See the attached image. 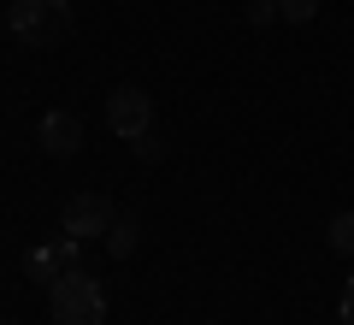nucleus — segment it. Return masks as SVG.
I'll list each match as a JSON object with an SVG mask.
<instances>
[{
    "label": "nucleus",
    "mask_w": 354,
    "mask_h": 325,
    "mask_svg": "<svg viewBox=\"0 0 354 325\" xmlns=\"http://www.w3.org/2000/svg\"><path fill=\"white\" fill-rule=\"evenodd\" d=\"M118 219V207L101 195V189H83V195H71L65 201V237H77V243H88V237H106V225Z\"/></svg>",
    "instance_id": "20e7f679"
},
{
    "label": "nucleus",
    "mask_w": 354,
    "mask_h": 325,
    "mask_svg": "<svg viewBox=\"0 0 354 325\" xmlns=\"http://www.w3.org/2000/svg\"><path fill=\"white\" fill-rule=\"evenodd\" d=\"M77 249H83L77 237L36 249V254H30V278H36V284H59V272H71V266H77Z\"/></svg>",
    "instance_id": "423d86ee"
},
{
    "label": "nucleus",
    "mask_w": 354,
    "mask_h": 325,
    "mask_svg": "<svg viewBox=\"0 0 354 325\" xmlns=\"http://www.w3.org/2000/svg\"><path fill=\"white\" fill-rule=\"evenodd\" d=\"M48 308L59 325H106V290L83 266H71L59 272V284H48Z\"/></svg>",
    "instance_id": "f257e3e1"
},
{
    "label": "nucleus",
    "mask_w": 354,
    "mask_h": 325,
    "mask_svg": "<svg viewBox=\"0 0 354 325\" xmlns=\"http://www.w3.org/2000/svg\"><path fill=\"white\" fill-rule=\"evenodd\" d=\"M6 30L24 48H59L65 30H71V0H12Z\"/></svg>",
    "instance_id": "f03ea898"
},
{
    "label": "nucleus",
    "mask_w": 354,
    "mask_h": 325,
    "mask_svg": "<svg viewBox=\"0 0 354 325\" xmlns=\"http://www.w3.org/2000/svg\"><path fill=\"white\" fill-rule=\"evenodd\" d=\"M106 130H113V137H124V142L148 137V130H153V100L142 95L136 83L113 89V95H106Z\"/></svg>",
    "instance_id": "7ed1b4c3"
},
{
    "label": "nucleus",
    "mask_w": 354,
    "mask_h": 325,
    "mask_svg": "<svg viewBox=\"0 0 354 325\" xmlns=\"http://www.w3.org/2000/svg\"><path fill=\"white\" fill-rule=\"evenodd\" d=\"M337 319L354 325V278H348V290H342V301H337Z\"/></svg>",
    "instance_id": "9b49d317"
},
{
    "label": "nucleus",
    "mask_w": 354,
    "mask_h": 325,
    "mask_svg": "<svg viewBox=\"0 0 354 325\" xmlns=\"http://www.w3.org/2000/svg\"><path fill=\"white\" fill-rule=\"evenodd\" d=\"M136 160H160V142H153V130H148V137H136Z\"/></svg>",
    "instance_id": "f8f14e48"
},
{
    "label": "nucleus",
    "mask_w": 354,
    "mask_h": 325,
    "mask_svg": "<svg viewBox=\"0 0 354 325\" xmlns=\"http://www.w3.org/2000/svg\"><path fill=\"white\" fill-rule=\"evenodd\" d=\"M106 254H113V261H130V254H136V243H142V225L136 219H130V213H118L113 225H106Z\"/></svg>",
    "instance_id": "0eeeda50"
},
{
    "label": "nucleus",
    "mask_w": 354,
    "mask_h": 325,
    "mask_svg": "<svg viewBox=\"0 0 354 325\" xmlns=\"http://www.w3.org/2000/svg\"><path fill=\"white\" fill-rule=\"evenodd\" d=\"M278 18V0H248V24H272Z\"/></svg>",
    "instance_id": "9d476101"
},
{
    "label": "nucleus",
    "mask_w": 354,
    "mask_h": 325,
    "mask_svg": "<svg viewBox=\"0 0 354 325\" xmlns=\"http://www.w3.org/2000/svg\"><path fill=\"white\" fill-rule=\"evenodd\" d=\"M41 148L48 154H59V160H71L77 148H83V118L77 113H41Z\"/></svg>",
    "instance_id": "39448f33"
},
{
    "label": "nucleus",
    "mask_w": 354,
    "mask_h": 325,
    "mask_svg": "<svg viewBox=\"0 0 354 325\" xmlns=\"http://www.w3.org/2000/svg\"><path fill=\"white\" fill-rule=\"evenodd\" d=\"M0 325H18V319H0Z\"/></svg>",
    "instance_id": "ddd939ff"
},
{
    "label": "nucleus",
    "mask_w": 354,
    "mask_h": 325,
    "mask_svg": "<svg viewBox=\"0 0 354 325\" xmlns=\"http://www.w3.org/2000/svg\"><path fill=\"white\" fill-rule=\"evenodd\" d=\"M325 237H330V249H337V254H348V261H354V213H337Z\"/></svg>",
    "instance_id": "6e6552de"
},
{
    "label": "nucleus",
    "mask_w": 354,
    "mask_h": 325,
    "mask_svg": "<svg viewBox=\"0 0 354 325\" xmlns=\"http://www.w3.org/2000/svg\"><path fill=\"white\" fill-rule=\"evenodd\" d=\"M313 12H319V0H278V18H290V24H307Z\"/></svg>",
    "instance_id": "1a4fd4ad"
}]
</instances>
